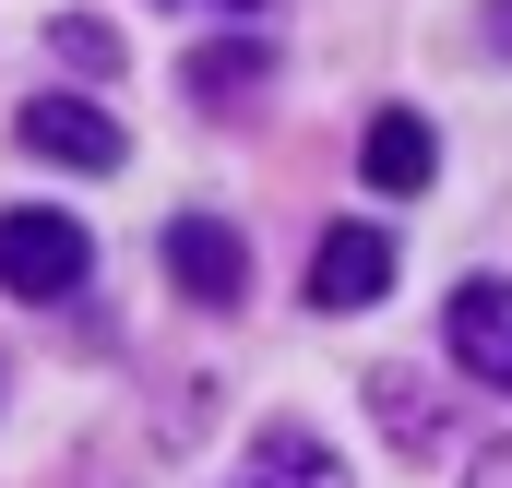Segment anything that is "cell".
Returning <instances> with one entry per match:
<instances>
[{
	"mask_svg": "<svg viewBox=\"0 0 512 488\" xmlns=\"http://www.w3.org/2000/svg\"><path fill=\"white\" fill-rule=\"evenodd\" d=\"M393 286V239L382 227H322V250H310V310H370Z\"/></svg>",
	"mask_w": 512,
	"mask_h": 488,
	"instance_id": "cell-4",
	"label": "cell"
},
{
	"mask_svg": "<svg viewBox=\"0 0 512 488\" xmlns=\"http://www.w3.org/2000/svg\"><path fill=\"white\" fill-rule=\"evenodd\" d=\"M358 167H370V191H429L441 143H429V120H417V108H382V120H370V143H358Z\"/></svg>",
	"mask_w": 512,
	"mask_h": 488,
	"instance_id": "cell-6",
	"label": "cell"
},
{
	"mask_svg": "<svg viewBox=\"0 0 512 488\" xmlns=\"http://www.w3.org/2000/svg\"><path fill=\"white\" fill-rule=\"evenodd\" d=\"M501 48H512V0H501Z\"/></svg>",
	"mask_w": 512,
	"mask_h": 488,
	"instance_id": "cell-12",
	"label": "cell"
},
{
	"mask_svg": "<svg viewBox=\"0 0 512 488\" xmlns=\"http://www.w3.org/2000/svg\"><path fill=\"white\" fill-rule=\"evenodd\" d=\"M465 488H512V453H489V465H477V477H465Z\"/></svg>",
	"mask_w": 512,
	"mask_h": 488,
	"instance_id": "cell-10",
	"label": "cell"
},
{
	"mask_svg": "<svg viewBox=\"0 0 512 488\" xmlns=\"http://www.w3.org/2000/svg\"><path fill=\"white\" fill-rule=\"evenodd\" d=\"M12 131H24V155H60V167H120V155H131L120 120H108V108H84V96H36Z\"/></svg>",
	"mask_w": 512,
	"mask_h": 488,
	"instance_id": "cell-5",
	"label": "cell"
},
{
	"mask_svg": "<svg viewBox=\"0 0 512 488\" xmlns=\"http://www.w3.org/2000/svg\"><path fill=\"white\" fill-rule=\"evenodd\" d=\"M441 346H453V369H465V381L512 393V286H501V274L453 286V310H441Z\"/></svg>",
	"mask_w": 512,
	"mask_h": 488,
	"instance_id": "cell-2",
	"label": "cell"
},
{
	"mask_svg": "<svg viewBox=\"0 0 512 488\" xmlns=\"http://www.w3.org/2000/svg\"><path fill=\"white\" fill-rule=\"evenodd\" d=\"M60 60H84V72H120V36H108L96 12H60Z\"/></svg>",
	"mask_w": 512,
	"mask_h": 488,
	"instance_id": "cell-9",
	"label": "cell"
},
{
	"mask_svg": "<svg viewBox=\"0 0 512 488\" xmlns=\"http://www.w3.org/2000/svg\"><path fill=\"white\" fill-rule=\"evenodd\" d=\"M84 262H96V239H84L60 203H12V215H0V286H12V298L48 310V298L84 286Z\"/></svg>",
	"mask_w": 512,
	"mask_h": 488,
	"instance_id": "cell-1",
	"label": "cell"
},
{
	"mask_svg": "<svg viewBox=\"0 0 512 488\" xmlns=\"http://www.w3.org/2000/svg\"><path fill=\"white\" fill-rule=\"evenodd\" d=\"M179 12H262V0H179Z\"/></svg>",
	"mask_w": 512,
	"mask_h": 488,
	"instance_id": "cell-11",
	"label": "cell"
},
{
	"mask_svg": "<svg viewBox=\"0 0 512 488\" xmlns=\"http://www.w3.org/2000/svg\"><path fill=\"white\" fill-rule=\"evenodd\" d=\"M262 72H274V48H262V36H239V48H191V60H179V84H191L203 108H239Z\"/></svg>",
	"mask_w": 512,
	"mask_h": 488,
	"instance_id": "cell-8",
	"label": "cell"
},
{
	"mask_svg": "<svg viewBox=\"0 0 512 488\" xmlns=\"http://www.w3.org/2000/svg\"><path fill=\"white\" fill-rule=\"evenodd\" d=\"M251 488H346V465H334L310 429H262L251 441Z\"/></svg>",
	"mask_w": 512,
	"mask_h": 488,
	"instance_id": "cell-7",
	"label": "cell"
},
{
	"mask_svg": "<svg viewBox=\"0 0 512 488\" xmlns=\"http://www.w3.org/2000/svg\"><path fill=\"white\" fill-rule=\"evenodd\" d=\"M167 274H179V298H203V310H239V286H251V250H239V227H215V215H179V227H167Z\"/></svg>",
	"mask_w": 512,
	"mask_h": 488,
	"instance_id": "cell-3",
	"label": "cell"
}]
</instances>
